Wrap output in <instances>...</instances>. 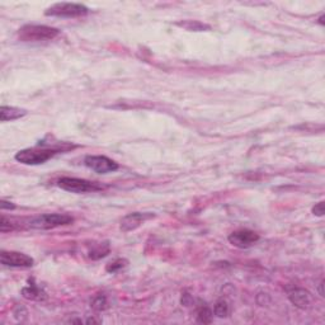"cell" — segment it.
<instances>
[{
  "label": "cell",
  "instance_id": "cell-1",
  "mask_svg": "<svg viewBox=\"0 0 325 325\" xmlns=\"http://www.w3.org/2000/svg\"><path fill=\"white\" fill-rule=\"evenodd\" d=\"M76 147L75 145L69 144V142H56L51 146V144L46 145L45 142H39L37 146L30 147V149H23L15 154V160L25 165H39V164L46 163L51 158L59 153H65L69 150Z\"/></svg>",
  "mask_w": 325,
  "mask_h": 325
},
{
  "label": "cell",
  "instance_id": "cell-2",
  "mask_svg": "<svg viewBox=\"0 0 325 325\" xmlns=\"http://www.w3.org/2000/svg\"><path fill=\"white\" fill-rule=\"evenodd\" d=\"M60 34L57 28L44 25H26L18 31V38L22 42L52 41Z\"/></svg>",
  "mask_w": 325,
  "mask_h": 325
},
{
  "label": "cell",
  "instance_id": "cell-3",
  "mask_svg": "<svg viewBox=\"0 0 325 325\" xmlns=\"http://www.w3.org/2000/svg\"><path fill=\"white\" fill-rule=\"evenodd\" d=\"M74 223L73 216L68 213H44L33 218L30 221V228L36 230H51L60 226L70 225Z\"/></svg>",
  "mask_w": 325,
  "mask_h": 325
},
{
  "label": "cell",
  "instance_id": "cell-4",
  "mask_svg": "<svg viewBox=\"0 0 325 325\" xmlns=\"http://www.w3.org/2000/svg\"><path fill=\"white\" fill-rule=\"evenodd\" d=\"M89 13V8L78 3H56L47 8L45 15L57 18H79L85 17Z\"/></svg>",
  "mask_w": 325,
  "mask_h": 325
},
{
  "label": "cell",
  "instance_id": "cell-5",
  "mask_svg": "<svg viewBox=\"0 0 325 325\" xmlns=\"http://www.w3.org/2000/svg\"><path fill=\"white\" fill-rule=\"evenodd\" d=\"M59 188L64 189L71 193H88V192L102 191L103 187L96 182L86 181L80 178H71V177H62L57 181Z\"/></svg>",
  "mask_w": 325,
  "mask_h": 325
},
{
  "label": "cell",
  "instance_id": "cell-6",
  "mask_svg": "<svg viewBox=\"0 0 325 325\" xmlns=\"http://www.w3.org/2000/svg\"><path fill=\"white\" fill-rule=\"evenodd\" d=\"M84 164L98 174L113 173V171L118 170V168H120L115 160L110 159V158L104 157V155H88L84 159Z\"/></svg>",
  "mask_w": 325,
  "mask_h": 325
},
{
  "label": "cell",
  "instance_id": "cell-7",
  "mask_svg": "<svg viewBox=\"0 0 325 325\" xmlns=\"http://www.w3.org/2000/svg\"><path fill=\"white\" fill-rule=\"evenodd\" d=\"M261 236L249 229H240L229 235V243L239 249H248L259 242Z\"/></svg>",
  "mask_w": 325,
  "mask_h": 325
},
{
  "label": "cell",
  "instance_id": "cell-8",
  "mask_svg": "<svg viewBox=\"0 0 325 325\" xmlns=\"http://www.w3.org/2000/svg\"><path fill=\"white\" fill-rule=\"evenodd\" d=\"M0 262L3 266L12 267V268H31L34 264L33 258H31L30 255L19 252H12V250L10 252L2 250Z\"/></svg>",
  "mask_w": 325,
  "mask_h": 325
},
{
  "label": "cell",
  "instance_id": "cell-9",
  "mask_svg": "<svg viewBox=\"0 0 325 325\" xmlns=\"http://www.w3.org/2000/svg\"><path fill=\"white\" fill-rule=\"evenodd\" d=\"M155 218L154 213L150 212H132L126 215L125 218L121 220V230L123 232H130L136 230L137 228L142 225L145 221L150 220V219Z\"/></svg>",
  "mask_w": 325,
  "mask_h": 325
},
{
  "label": "cell",
  "instance_id": "cell-10",
  "mask_svg": "<svg viewBox=\"0 0 325 325\" xmlns=\"http://www.w3.org/2000/svg\"><path fill=\"white\" fill-rule=\"evenodd\" d=\"M289 300L298 309H306L311 302V295L305 289H293L289 291Z\"/></svg>",
  "mask_w": 325,
  "mask_h": 325
},
{
  "label": "cell",
  "instance_id": "cell-11",
  "mask_svg": "<svg viewBox=\"0 0 325 325\" xmlns=\"http://www.w3.org/2000/svg\"><path fill=\"white\" fill-rule=\"evenodd\" d=\"M27 115V111L23 108L9 107V105H2L0 108V120L2 122H8V121H14L18 118H22Z\"/></svg>",
  "mask_w": 325,
  "mask_h": 325
},
{
  "label": "cell",
  "instance_id": "cell-12",
  "mask_svg": "<svg viewBox=\"0 0 325 325\" xmlns=\"http://www.w3.org/2000/svg\"><path fill=\"white\" fill-rule=\"evenodd\" d=\"M22 295L23 297L27 298V300L42 301L47 298L46 292H45L42 289H39V287L34 284L33 279L32 281H30V285H28V286H26L25 289L22 290Z\"/></svg>",
  "mask_w": 325,
  "mask_h": 325
},
{
  "label": "cell",
  "instance_id": "cell-13",
  "mask_svg": "<svg viewBox=\"0 0 325 325\" xmlns=\"http://www.w3.org/2000/svg\"><path fill=\"white\" fill-rule=\"evenodd\" d=\"M176 26L186 31H189V32H205V31L211 30V26L200 22V20H179V22L176 23Z\"/></svg>",
  "mask_w": 325,
  "mask_h": 325
},
{
  "label": "cell",
  "instance_id": "cell-14",
  "mask_svg": "<svg viewBox=\"0 0 325 325\" xmlns=\"http://www.w3.org/2000/svg\"><path fill=\"white\" fill-rule=\"evenodd\" d=\"M110 243H99L96 244L91 250H89V258H92L93 261H98L100 258H104L105 255L110 254Z\"/></svg>",
  "mask_w": 325,
  "mask_h": 325
},
{
  "label": "cell",
  "instance_id": "cell-15",
  "mask_svg": "<svg viewBox=\"0 0 325 325\" xmlns=\"http://www.w3.org/2000/svg\"><path fill=\"white\" fill-rule=\"evenodd\" d=\"M212 316L213 313L210 308H208L206 304L201 305L200 308L197 309V321L198 323L202 324H210L212 321Z\"/></svg>",
  "mask_w": 325,
  "mask_h": 325
},
{
  "label": "cell",
  "instance_id": "cell-16",
  "mask_svg": "<svg viewBox=\"0 0 325 325\" xmlns=\"http://www.w3.org/2000/svg\"><path fill=\"white\" fill-rule=\"evenodd\" d=\"M213 311H215V315L219 316V318H226L230 313L229 302L226 300H224V298H220V300L216 301Z\"/></svg>",
  "mask_w": 325,
  "mask_h": 325
},
{
  "label": "cell",
  "instance_id": "cell-17",
  "mask_svg": "<svg viewBox=\"0 0 325 325\" xmlns=\"http://www.w3.org/2000/svg\"><path fill=\"white\" fill-rule=\"evenodd\" d=\"M128 264V262L126 259H122V258H118V259L111 262L110 264H107V267H105V271L108 272V273H116V272H118L120 269L125 268L126 266Z\"/></svg>",
  "mask_w": 325,
  "mask_h": 325
},
{
  "label": "cell",
  "instance_id": "cell-18",
  "mask_svg": "<svg viewBox=\"0 0 325 325\" xmlns=\"http://www.w3.org/2000/svg\"><path fill=\"white\" fill-rule=\"evenodd\" d=\"M91 306L94 309V310H98V311L104 310V309H107V298H105V296L103 295V293L102 295H98L93 298V301L91 302Z\"/></svg>",
  "mask_w": 325,
  "mask_h": 325
},
{
  "label": "cell",
  "instance_id": "cell-19",
  "mask_svg": "<svg viewBox=\"0 0 325 325\" xmlns=\"http://www.w3.org/2000/svg\"><path fill=\"white\" fill-rule=\"evenodd\" d=\"M313 213L315 216H318V218H321V216H324V202L321 201V202L316 203L315 206L313 207Z\"/></svg>",
  "mask_w": 325,
  "mask_h": 325
},
{
  "label": "cell",
  "instance_id": "cell-20",
  "mask_svg": "<svg viewBox=\"0 0 325 325\" xmlns=\"http://www.w3.org/2000/svg\"><path fill=\"white\" fill-rule=\"evenodd\" d=\"M12 225H10V221H8L5 219V216H2V221H0V231L2 232H7L12 230Z\"/></svg>",
  "mask_w": 325,
  "mask_h": 325
},
{
  "label": "cell",
  "instance_id": "cell-21",
  "mask_svg": "<svg viewBox=\"0 0 325 325\" xmlns=\"http://www.w3.org/2000/svg\"><path fill=\"white\" fill-rule=\"evenodd\" d=\"M182 305L183 306H191L192 304H193V297H192L189 293L184 292L183 295H182V300H181Z\"/></svg>",
  "mask_w": 325,
  "mask_h": 325
},
{
  "label": "cell",
  "instance_id": "cell-22",
  "mask_svg": "<svg viewBox=\"0 0 325 325\" xmlns=\"http://www.w3.org/2000/svg\"><path fill=\"white\" fill-rule=\"evenodd\" d=\"M0 208H2L3 211L4 210H14L15 205L13 202H9V201L2 200L0 201Z\"/></svg>",
  "mask_w": 325,
  "mask_h": 325
},
{
  "label": "cell",
  "instance_id": "cell-23",
  "mask_svg": "<svg viewBox=\"0 0 325 325\" xmlns=\"http://www.w3.org/2000/svg\"><path fill=\"white\" fill-rule=\"evenodd\" d=\"M323 286H324V282H321L320 286H319V292H320V296H324V292H323Z\"/></svg>",
  "mask_w": 325,
  "mask_h": 325
}]
</instances>
